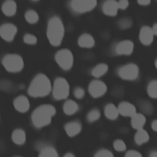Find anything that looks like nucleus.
<instances>
[{"label": "nucleus", "mask_w": 157, "mask_h": 157, "mask_svg": "<svg viewBox=\"0 0 157 157\" xmlns=\"http://www.w3.org/2000/svg\"><path fill=\"white\" fill-rule=\"evenodd\" d=\"M117 74L118 76L125 80H134L139 75V69L134 63H128L118 68Z\"/></svg>", "instance_id": "obj_8"}, {"label": "nucleus", "mask_w": 157, "mask_h": 157, "mask_svg": "<svg viewBox=\"0 0 157 157\" xmlns=\"http://www.w3.org/2000/svg\"><path fill=\"white\" fill-rule=\"evenodd\" d=\"M94 157H114V156L110 151L107 149H101L95 153Z\"/></svg>", "instance_id": "obj_32"}, {"label": "nucleus", "mask_w": 157, "mask_h": 157, "mask_svg": "<svg viewBox=\"0 0 157 157\" xmlns=\"http://www.w3.org/2000/svg\"><path fill=\"white\" fill-rule=\"evenodd\" d=\"M25 18L29 23L34 24L36 23L39 19L38 13L34 10H28L25 12Z\"/></svg>", "instance_id": "obj_26"}, {"label": "nucleus", "mask_w": 157, "mask_h": 157, "mask_svg": "<svg viewBox=\"0 0 157 157\" xmlns=\"http://www.w3.org/2000/svg\"><path fill=\"white\" fill-rule=\"evenodd\" d=\"M117 109L119 115H121L123 117H131L137 112L135 105L127 101L120 102Z\"/></svg>", "instance_id": "obj_14"}, {"label": "nucleus", "mask_w": 157, "mask_h": 157, "mask_svg": "<svg viewBox=\"0 0 157 157\" xmlns=\"http://www.w3.org/2000/svg\"><path fill=\"white\" fill-rule=\"evenodd\" d=\"M23 41L25 43L29 45H34L37 42V39L36 36L32 34H26L23 37Z\"/></svg>", "instance_id": "obj_31"}, {"label": "nucleus", "mask_w": 157, "mask_h": 157, "mask_svg": "<svg viewBox=\"0 0 157 157\" xmlns=\"http://www.w3.org/2000/svg\"><path fill=\"white\" fill-rule=\"evenodd\" d=\"M149 157H157V152L156 151H151Z\"/></svg>", "instance_id": "obj_41"}, {"label": "nucleus", "mask_w": 157, "mask_h": 157, "mask_svg": "<svg viewBox=\"0 0 157 157\" xmlns=\"http://www.w3.org/2000/svg\"><path fill=\"white\" fill-rule=\"evenodd\" d=\"M63 157H75V156L73 153L68 152V153H66Z\"/></svg>", "instance_id": "obj_40"}, {"label": "nucleus", "mask_w": 157, "mask_h": 157, "mask_svg": "<svg viewBox=\"0 0 157 157\" xmlns=\"http://www.w3.org/2000/svg\"><path fill=\"white\" fill-rule=\"evenodd\" d=\"M106 84L100 80H93L88 85V91L90 95L94 98L102 96L107 91Z\"/></svg>", "instance_id": "obj_9"}, {"label": "nucleus", "mask_w": 157, "mask_h": 157, "mask_svg": "<svg viewBox=\"0 0 157 157\" xmlns=\"http://www.w3.org/2000/svg\"><path fill=\"white\" fill-rule=\"evenodd\" d=\"M97 5V0H71V9L76 13H84L91 11Z\"/></svg>", "instance_id": "obj_7"}, {"label": "nucleus", "mask_w": 157, "mask_h": 157, "mask_svg": "<svg viewBox=\"0 0 157 157\" xmlns=\"http://www.w3.org/2000/svg\"><path fill=\"white\" fill-rule=\"evenodd\" d=\"M154 36H155L154 35L151 27L144 26L140 28L139 32V40L143 45H150L153 41Z\"/></svg>", "instance_id": "obj_12"}, {"label": "nucleus", "mask_w": 157, "mask_h": 157, "mask_svg": "<svg viewBox=\"0 0 157 157\" xmlns=\"http://www.w3.org/2000/svg\"><path fill=\"white\" fill-rule=\"evenodd\" d=\"M146 118L144 114L140 113H136L131 117V124L132 127L137 130L143 128L145 124Z\"/></svg>", "instance_id": "obj_18"}, {"label": "nucleus", "mask_w": 157, "mask_h": 157, "mask_svg": "<svg viewBox=\"0 0 157 157\" xmlns=\"http://www.w3.org/2000/svg\"><path fill=\"white\" fill-rule=\"evenodd\" d=\"M74 96L78 99H82L85 94V91L84 89L82 87H76L74 90Z\"/></svg>", "instance_id": "obj_33"}, {"label": "nucleus", "mask_w": 157, "mask_h": 157, "mask_svg": "<svg viewBox=\"0 0 157 157\" xmlns=\"http://www.w3.org/2000/svg\"><path fill=\"white\" fill-rule=\"evenodd\" d=\"M17 33L16 26L12 23H4L0 26V36L5 40H13Z\"/></svg>", "instance_id": "obj_10"}, {"label": "nucleus", "mask_w": 157, "mask_h": 157, "mask_svg": "<svg viewBox=\"0 0 157 157\" xmlns=\"http://www.w3.org/2000/svg\"><path fill=\"white\" fill-rule=\"evenodd\" d=\"M14 108L19 112H26L30 107V103L28 98L24 95L17 96L13 102Z\"/></svg>", "instance_id": "obj_13"}, {"label": "nucleus", "mask_w": 157, "mask_h": 157, "mask_svg": "<svg viewBox=\"0 0 157 157\" xmlns=\"http://www.w3.org/2000/svg\"><path fill=\"white\" fill-rule=\"evenodd\" d=\"M53 98L56 100L66 99L69 95L70 86L67 80L63 77L56 78L53 85L52 91Z\"/></svg>", "instance_id": "obj_4"}, {"label": "nucleus", "mask_w": 157, "mask_h": 157, "mask_svg": "<svg viewBox=\"0 0 157 157\" xmlns=\"http://www.w3.org/2000/svg\"><path fill=\"white\" fill-rule=\"evenodd\" d=\"M147 93L148 96L153 99L157 98V81L151 80L147 86Z\"/></svg>", "instance_id": "obj_28"}, {"label": "nucleus", "mask_w": 157, "mask_h": 157, "mask_svg": "<svg viewBox=\"0 0 157 157\" xmlns=\"http://www.w3.org/2000/svg\"><path fill=\"white\" fill-rule=\"evenodd\" d=\"M117 5L118 9L125 10L129 6V1L128 0H119L117 1Z\"/></svg>", "instance_id": "obj_36"}, {"label": "nucleus", "mask_w": 157, "mask_h": 157, "mask_svg": "<svg viewBox=\"0 0 157 157\" xmlns=\"http://www.w3.org/2000/svg\"><path fill=\"white\" fill-rule=\"evenodd\" d=\"M151 129L154 131H157V120H155L151 122Z\"/></svg>", "instance_id": "obj_38"}, {"label": "nucleus", "mask_w": 157, "mask_h": 157, "mask_svg": "<svg viewBox=\"0 0 157 157\" xmlns=\"http://www.w3.org/2000/svg\"><path fill=\"white\" fill-rule=\"evenodd\" d=\"M151 29H152V31H153L154 35L156 36V34H157V24L156 23H155L153 25V26L151 27Z\"/></svg>", "instance_id": "obj_39"}, {"label": "nucleus", "mask_w": 157, "mask_h": 157, "mask_svg": "<svg viewBox=\"0 0 157 157\" xmlns=\"http://www.w3.org/2000/svg\"><path fill=\"white\" fill-rule=\"evenodd\" d=\"M52 83L44 74H37L31 82L28 89V94L34 98L45 97L52 91Z\"/></svg>", "instance_id": "obj_1"}, {"label": "nucleus", "mask_w": 157, "mask_h": 157, "mask_svg": "<svg viewBox=\"0 0 157 157\" xmlns=\"http://www.w3.org/2000/svg\"><path fill=\"white\" fill-rule=\"evenodd\" d=\"M150 136L148 133L143 128L137 129L134 136V140L137 145H142L147 142Z\"/></svg>", "instance_id": "obj_23"}, {"label": "nucleus", "mask_w": 157, "mask_h": 157, "mask_svg": "<svg viewBox=\"0 0 157 157\" xmlns=\"http://www.w3.org/2000/svg\"><path fill=\"white\" fill-rule=\"evenodd\" d=\"M137 3L140 6H148L150 4L151 0H137Z\"/></svg>", "instance_id": "obj_37"}, {"label": "nucleus", "mask_w": 157, "mask_h": 157, "mask_svg": "<svg viewBox=\"0 0 157 157\" xmlns=\"http://www.w3.org/2000/svg\"><path fill=\"white\" fill-rule=\"evenodd\" d=\"M101 117V112L98 109L94 108L90 110L86 115V120L90 123H93L98 120Z\"/></svg>", "instance_id": "obj_27"}, {"label": "nucleus", "mask_w": 157, "mask_h": 157, "mask_svg": "<svg viewBox=\"0 0 157 157\" xmlns=\"http://www.w3.org/2000/svg\"><path fill=\"white\" fill-rule=\"evenodd\" d=\"M134 44L130 40H123L117 44L115 52L118 55H130L134 50Z\"/></svg>", "instance_id": "obj_11"}, {"label": "nucleus", "mask_w": 157, "mask_h": 157, "mask_svg": "<svg viewBox=\"0 0 157 157\" xmlns=\"http://www.w3.org/2000/svg\"><path fill=\"white\" fill-rule=\"evenodd\" d=\"M26 136L25 131L20 128L15 129L12 134V141L17 145H22L26 141Z\"/></svg>", "instance_id": "obj_21"}, {"label": "nucleus", "mask_w": 157, "mask_h": 157, "mask_svg": "<svg viewBox=\"0 0 157 157\" xmlns=\"http://www.w3.org/2000/svg\"><path fill=\"white\" fill-rule=\"evenodd\" d=\"M58 65L64 71L70 70L74 64V56L69 49L63 48L58 50L55 56Z\"/></svg>", "instance_id": "obj_6"}, {"label": "nucleus", "mask_w": 157, "mask_h": 157, "mask_svg": "<svg viewBox=\"0 0 157 157\" xmlns=\"http://www.w3.org/2000/svg\"><path fill=\"white\" fill-rule=\"evenodd\" d=\"M124 157H142V155L138 151L131 150L126 153Z\"/></svg>", "instance_id": "obj_35"}, {"label": "nucleus", "mask_w": 157, "mask_h": 157, "mask_svg": "<svg viewBox=\"0 0 157 157\" xmlns=\"http://www.w3.org/2000/svg\"><path fill=\"white\" fill-rule=\"evenodd\" d=\"M63 111L65 114L67 115H72L75 114L79 109L78 105L74 100H67L63 104Z\"/></svg>", "instance_id": "obj_20"}, {"label": "nucleus", "mask_w": 157, "mask_h": 157, "mask_svg": "<svg viewBox=\"0 0 157 157\" xmlns=\"http://www.w3.org/2000/svg\"><path fill=\"white\" fill-rule=\"evenodd\" d=\"M95 44L94 37L90 34L83 33L78 38V45L82 48H90Z\"/></svg>", "instance_id": "obj_17"}, {"label": "nucleus", "mask_w": 157, "mask_h": 157, "mask_svg": "<svg viewBox=\"0 0 157 157\" xmlns=\"http://www.w3.org/2000/svg\"><path fill=\"white\" fill-rule=\"evenodd\" d=\"M56 113L55 107L51 104H42L36 107L31 114V121L37 128H41L48 125L52 117Z\"/></svg>", "instance_id": "obj_2"}, {"label": "nucleus", "mask_w": 157, "mask_h": 157, "mask_svg": "<svg viewBox=\"0 0 157 157\" xmlns=\"http://www.w3.org/2000/svg\"><path fill=\"white\" fill-rule=\"evenodd\" d=\"M113 146L117 151H124L126 149V145L124 142L121 139H117L113 142Z\"/></svg>", "instance_id": "obj_30"}, {"label": "nucleus", "mask_w": 157, "mask_h": 157, "mask_svg": "<svg viewBox=\"0 0 157 157\" xmlns=\"http://www.w3.org/2000/svg\"><path fill=\"white\" fill-rule=\"evenodd\" d=\"M132 25V21L131 19L128 17H124L118 21V25L120 28L122 29H126L129 28Z\"/></svg>", "instance_id": "obj_29"}, {"label": "nucleus", "mask_w": 157, "mask_h": 157, "mask_svg": "<svg viewBox=\"0 0 157 157\" xmlns=\"http://www.w3.org/2000/svg\"><path fill=\"white\" fill-rule=\"evenodd\" d=\"M104 114L107 118L109 120H113L117 119L119 115L117 107L112 103L107 104L104 108Z\"/></svg>", "instance_id": "obj_22"}, {"label": "nucleus", "mask_w": 157, "mask_h": 157, "mask_svg": "<svg viewBox=\"0 0 157 157\" xmlns=\"http://www.w3.org/2000/svg\"><path fill=\"white\" fill-rule=\"evenodd\" d=\"M14 157H20V156H14Z\"/></svg>", "instance_id": "obj_43"}, {"label": "nucleus", "mask_w": 157, "mask_h": 157, "mask_svg": "<svg viewBox=\"0 0 157 157\" xmlns=\"http://www.w3.org/2000/svg\"><path fill=\"white\" fill-rule=\"evenodd\" d=\"M64 26L62 20L56 16L52 17L48 21L47 37L50 44L58 47L61 44L64 36Z\"/></svg>", "instance_id": "obj_3"}, {"label": "nucleus", "mask_w": 157, "mask_h": 157, "mask_svg": "<svg viewBox=\"0 0 157 157\" xmlns=\"http://www.w3.org/2000/svg\"><path fill=\"white\" fill-rule=\"evenodd\" d=\"M64 130L68 136L74 137L82 131V124L78 121H69L65 124Z\"/></svg>", "instance_id": "obj_16"}, {"label": "nucleus", "mask_w": 157, "mask_h": 157, "mask_svg": "<svg viewBox=\"0 0 157 157\" xmlns=\"http://www.w3.org/2000/svg\"><path fill=\"white\" fill-rule=\"evenodd\" d=\"M4 68L10 72H18L24 67V61L22 57L17 54H7L2 60Z\"/></svg>", "instance_id": "obj_5"}, {"label": "nucleus", "mask_w": 157, "mask_h": 157, "mask_svg": "<svg viewBox=\"0 0 157 157\" xmlns=\"http://www.w3.org/2000/svg\"><path fill=\"white\" fill-rule=\"evenodd\" d=\"M141 109L145 112V113H150L152 112V109H153V107L152 106L150 105V103H148L147 102H142V103H140V105Z\"/></svg>", "instance_id": "obj_34"}, {"label": "nucleus", "mask_w": 157, "mask_h": 157, "mask_svg": "<svg viewBox=\"0 0 157 157\" xmlns=\"http://www.w3.org/2000/svg\"><path fill=\"white\" fill-rule=\"evenodd\" d=\"M38 157H58V154L54 147L46 146L40 150Z\"/></svg>", "instance_id": "obj_25"}, {"label": "nucleus", "mask_w": 157, "mask_h": 157, "mask_svg": "<svg viewBox=\"0 0 157 157\" xmlns=\"http://www.w3.org/2000/svg\"><path fill=\"white\" fill-rule=\"evenodd\" d=\"M2 11L6 16H13L17 12V4L13 0H6L2 5Z\"/></svg>", "instance_id": "obj_19"}, {"label": "nucleus", "mask_w": 157, "mask_h": 157, "mask_svg": "<svg viewBox=\"0 0 157 157\" xmlns=\"http://www.w3.org/2000/svg\"><path fill=\"white\" fill-rule=\"evenodd\" d=\"M103 13L110 17L115 16L118 11L117 1L116 0H106L104 2L102 6Z\"/></svg>", "instance_id": "obj_15"}, {"label": "nucleus", "mask_w": 157, "mask_h": 157, "mask_svg": "<svg viewBox=\"0 0 157 157\" xmlns=\"http://www.w3.org/2000/svg\"><path fill=\"white\" fill-rule=\"evenodd\" d=\"M32 1H39V0H32Z\"/></svg>", "instance_id": "obj_42"}, {"label": "nucleus", "mask_w": 157, "mask_h": 157, "mask_svg": "<svg viewBox=\"0 0 157 157\" xmlns=\"http://www.w3.org/2000/svg\"><path fill=\"white\" fill-rule=\"evenodd\" d=\"M109 70V66L105 63H99L96 65L91 71V75L96 77L99 78L104 75Z\"/></svg>", "instance_id": "obj_24"}]
</instances>
